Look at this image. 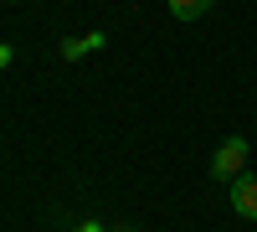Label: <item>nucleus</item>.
<instances>
[{"label": "nucleus", "mask_w": 257, "mask_h": 232, "mask_svg": "<svg viewBox=\"0 0 257 232\" xmlns=\"http://www.w3.org/2000/svg\"><path fill=\"white\" fill-rule=\"evenodd\" d=\"M77 232H103V227H98V222H82V227H77Z\"/></svg>", "instance_id": "nucleus-6"}, {"label": "nucleus", "mask_w": 257, "mask_h": 232, "mask_svg": "<svg viewBox=\"0 0 257 232\" xmlns=\"http://www.w3.org/2000/svg\"><path fill=\"white\" fill-rule=\"evenodd\" d=\"M211 11V0H170V16L175 21H201Z\"/></svg>", "instance_id": "nucleus-4"}, {"label": "nucleus", "mask_w": 257, "mask_h": 232, "mask_svg": "<svg viewBox=\"0 0 257 232\" xmlns=\"http://www.w3.org/2000/svg\"><path fill=\"white\" fill-rule=\"evenodd\" d=\"M247 139L242 134H231V139H221V150L216 155H211V176H216V181H237L242 171H247Z\"/></svg>", "instance_id": "nucleus-1"}, {"label": "nucleus", "mask_w": 257, "mask_h": 232, "mask_svg": "<svg viewBox=\"0 0 257 232\" xmlns=\"http://www.w3.org/2000/svg\"><path fill=\"white\" fill-rule=\"evenodd\" d=\"M103 31H88V36H72V41H62V62H77V57H88V52H98L103 47Z\"/></svg>", "instance_id": "nucleus-3"}, {"label": "nucleus", "mask_w": 257, "mask_h": 232, "mask_svg": "<svg viewBox=\"0 0 257 232\" xmlns=\"http://www.w3.org/2000/svg\"><path fill=\"white\" fill-rule=\"evenodd\" d=\"M0 67H11V47H6V41H0Z\"/></svg>", "instance_id": "nucleus-5"}, {"label": "nucleus", "mask_w": 257, "mask_h": 232, "mask_svg": "<svg viewBox=\"0 0 257 232\" xmlns=\"http://www.w3.org/2000/svg\"><path fill=\"white\" fill-rule=\"evenodd\" d=\"M231 212L247 217V222H257V176L252 171H242L237 181H231Z\"/></svg>", "instance_id": "nucleus-2"}]
</instances>
